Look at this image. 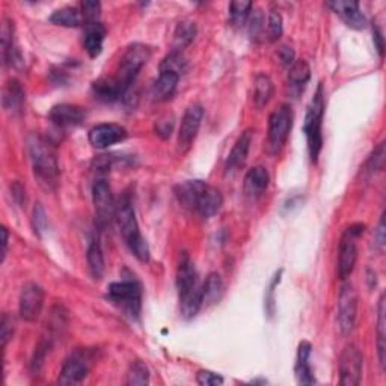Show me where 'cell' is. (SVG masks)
Returning <instances> with one entry per match:
<instances>
[{
	"label": "cell",
	"instance_id": "obj_1",
	"mask_svg": "<svg viewBox=\"0 0 386 386\" xmlns=\"http://www.w3.org/2000/svg\"><path fill=\"white\" fill-rule=\"evenodd\" d=\"M175 197L182 207L195 210L202 219L215 216L223 204L219 189L201 180H189L175 187Z\"/></svg>",
	"mask_w": 386,
	"mask_h": 386
},
{
	"label": "cell",
	"instance_id": "obj_2",
	"mask_svg": "<svg viewBox=\"0 0 386 386\" xmlns=\"http://www.w3.org/2000/svg\"><path fill=\"white\" fill-rule=\"evenodd\" d=\"M177 288L181 316L185 319H193L204 305V296H202V286L195 264L190 260L187 252H182L178 264Z\"/></svg>",
	"mask_w": 386,
	"mask_h": 386
},
{
	"label": "cell",
	"instance_id": "obj_3",
	"mask_svg": "<svg viewBox=\"0 0 386 386\" xmlns=\"http://www.w3.org/2000/svg\"><path fill=\"white\" fill-rule=\"evenodd\" d=\"M115 220H117V225L121 231V234H123L131 253H133V255L139 261L148 262L149 261V246L139 229L135 204H133V199H131V195L128 192L123 193L117 202Z\"/></svg>",
	"mask_w": 386,
	"mask_h": 386
},
{
	"label": "cell",
	"instance_id": "obj_4",
	"mask_svg": "<svg viewBox=\"0 0 386 386\" xmlns=\"http://www.w3.org/2000/svg\"><path fill=\"white\" fill-rule=\"evenodd\" d=\"M34 174L39 185L46 189H53L59 177L58 152L52 142L41 136H30L27 140Z\"/></svg>",
	"mask_w": 386,
	"mask_h": 386
},
{
	"label": "cell",
	"instance_id": "obj_5",
	"mask_svg": "<svg viewBox=\"0 0 386 386\" xmlns=\"http://www.w3.org/2000/svg\"><path fill=\"white\" fill-rule=\"evenodd\" d=\"M106 299L130 320H139L142 311V287L135 277L112 282L107 287Z\"/></svg>",
	"mask_w": 386,
	"mask_h": 386
},
{
	"label": "cell",
	"instance_id": "obj_6",
	"mask_svg": "<svg viewBox=\"0 0 386 386\" xmlns=\"http://www.w3.org/2000/svg\"><path fill=\"white\" fill-rule=\"evenodd\" d=\"M323 117H324V89H323V85L320 84L308 106L307 117H305V123H303V133L307 136L308 152L312 164H317L323 148V135H321Z\"/></svg>",
	"mask_w": 386,
	"mask_h": 386
},
{
	"label": "cell",
	"instance_id": "obj_7",
	"mask_svg": "<svg viewBox=\"0 0 386 386\" xmlns=\"http://www.w3.org/2000/svg\"><path fill=\"white\" fill-rule=\"evenodd\" d=\"M149 59H151V48L148 46L135 43L127 47L123 58L119 60L117 74L112 76L126 94L128 93L130 86L133 85L139 71L147 65Z\"/></svg>",
	"mask_w": 386,
	"mask_h": 386
},
{
	"label": "cell",
	"instance_id": "obj_8",
	"mask_svg": "<svg viewBox=\"0 0 386 386\" xmlns=\"http://www.w3.org/2000/svg\"><path fill=\"white\" fill-rule=\"evenodd\" d=\"M365 232L364 223H353L342 232L338 249L337 272L341 281H345L354 269L358 260V239Z\"/></svg>",
	"mask_w": 386,
	"mask_h": 386
},
{
	"label": "cell",
	"instance_id": "obj_9",
	"mask_svg": "<svg viewBox=\"0 0 386 386\" xmlns=\"http://www.w3.org/2000/svg\"><path fill=\"white\" fill-rule=\"evenodd\" d=\"M293 127V110L290 105H281L269 118L267 148L270 154H278L286 145Z\"/></svg>",
	"mask_w": 386,
	"mask_h": 386
},
{
	"label": "cell",
	"instance_id": "obj_10",
	"mask_svg": "<svg viewBox=\"0 0 386 386\" xmlns=\"http://www.w3.org/2000/svg\"><path fill=\"white\" fill-rule=\"evenodd\" d=\"M358 294L350 282H342L337 300V329L342 337L353 331L357 323Z\"/></svg>",
	"mask_w": 386,
	"mask_h": 386
},
{
	"label": "cell",
	"instance_id": "obj_11",
	"mask_svg": "<svg viewBox=\"0 0 386 386\" xmlns=\"http://www.w3.org/2000/svg\"><path fill=\"white\" fill-rule=\"evenodd\" d=\"M94 357L89 350H76L65 359L59 373V385H80L86 378L93 365Z\"/></svg>",
	"mask_w": 386,
	"mask_h": 386
},
{
	"label": "cell",
	"instance_id": "obj_12",
	"mask_svg": "<svg viewBox=\"0 0 386 386\" xmlns=\"http://www.w3.org/2000/svg\"><path fill=\"white\" fill-rule=\"evenodd\" d=\"M93 201L95 207V219L100 228H106L115 219L117 202L112 195L109 182L103 178L95 180L93 186Z\"/></svg>",
	"mask_w": 386,
	"mask_h": 386
},
{
	"label": "cell",
	"instance_id": "obj_13",
	"mask_svg": "<svg viewBox=\"0 0 386 386\" xmlns=\"http://www.w3.org/2000/svg\"><path fill=\"white\" fill-rule=\"evenodd\" d=\"M364 358L357 345H345L340 354V383L344 386H358L362 378Z\"/></svg>",
	"mask_w": 386,
	"mask_h": 386
},
{
	"label": "cell",
	"instance_id": "obj_14",
	"mask_svg": "<svg viewBox=\"0 0 386 386\" xmlns=\"http://www.w3.org/2000/svg\"><path fill=\"white\" fill-rule=\"evenodd\" d=\"M44 307V290L35 282H29L22 288L18 299V312L27 323H34L41 316Z\"/></svg>",
	"mask_w": 386,
	"mask_h": 386
},
{
	"label": "cell",
	"instance_id": "obj_15",
	"mask_svg": "<svg viewBox=\"0 0 386 386\" xmlns=\"http://www.w3.org/2000/svg\"><path fill=\"white\" fill-rule=\"evenodd\" d=\"M202 118H204V109L201 105H192L186 109L178 130V149L181 152H186L193 144L199 131Z\"/></svg>",
	"mask_w": 386,
	"mask_h": 386
},
{
	"label": "cell",
	"instance_id": "obj_16",
	"mask_svg": "<svg viewBox=\"0 0 386 386\" xmlns=\"http://www.w3.org/2000/svg\"><path fill=\"white\" fill-rule=\"evenodd\" d=\"M128 133L127 130L119 124H98L89 130L88 139L94 148L105 149L119 142H124Z\"/></svg>",
	"mask_w": 386,
	"mask_h": 386
},
{
	"label": "cell",
	"instance_id": "obj_17",
	"mask_svg": "<svg viewBox=\"0 0 386 386\" xmlns=\"http://www.w3.org/2000/svg\"><path fill=\"white\" fill-rule=\"evenodd\" d=\"M86 112L76 105H56L48 112V119L59 128L77 127L85 121Z\"/></svg>",
	"mask_w": 386,
	"mask_h": 386
},
{
	"label": "cell",
	"instance_id": "obj_18",
	"mask_svg": "<svg viewBox=\"0 0 386 386\" xmlns=\"http://www.w3.org/2000/svg\"><path fill=\"white\" fill-rule=\"evenodd\" d=\"M328 8L337 14L342 22L352 29L362 30L367 27L368 22L367 17L361 11V6L358 2H344V0H335V2H329Z\"/></svg>",
	"mask_w": 386,
	"mask_h": 386
},
{
	"label": "cell",
	"instance_id": "obj_19",
	"mask_svg": "<svg viewBox=\"0 0 386 386\" xmlns=\"http://www.w3.org/2000/svg\"><path fill=\"white\" fill-rule=\"evenodd\" d=\"M269 182H270L269 171L264 166H255L248 171L245 182H243V190H245V195L249 199L257 201L264 195V192L267 190Z\"/></svg>",
	"mask_w": 386,
	"mask_h": 386
},
{
	"label": "cell",
	"instance_id": "obj_20",
	"mask_svg": "<svg viewBox=\"0 0 386 386\" xmlns=\"http://www.w3.org/2000/svg\"><path fill=\"white\" fill-rule=\"evenodd\" d=\"M252 138H253V130L248 128L243 131V133L237 138L234 147H232L231 152L228 154V159L225 161V174L229 175L232 172H236L248 157V152L252 144Z\"/></svg>",
	"mask_w": 386,
	"mask_h": 386
},
{
	"label": "cell",
	"instance_id": "obj_21",
	"mask_svg": "<svg viewBox=\"0 0 386 386\" xmlns=\"http://www.w3.org/2000/svg\"><path fill=\"white\" fill-rule=\"evenodd\" d=\"M93 95L101 103H115V101L126 97V93L118 86L114 77H105L93 84Z\"/></svg>",
	"mask_w": 386,
	"mask_h": 386
},
{
	"label": "cell",
	"instance_id": "obj_22",
	"mask_svg": "<svg viewBox=\"0 0 386 386\" xmlns=\"http://www.w3.org/2000/svg\"><path fill=\"white\" fill-rule=\"evenodd\" d=\"M312 345L308 341H302L298 349V358H296V378L300 385H314L316 383V378L312 374V368L310 365V357H311Z\"/></svg>",
	"mask_w": 386,
	"mask_h": 386
},
{
	"label": "cell",
	"instance_id": "obj_23",
	"mask_svg": "<svg viewBox=\"0 0 386 386\" xmlns=\"http://www.w3.org/2000/svg\"><path fill=\"white\" fill-rule=\"evenodd\" d=\"M180 82V74L172 73V71H160L159 79L152 86V97L157 101H166L175 94Z\"/></svg>",
	"mask_w": 386,
	"mask_h": 386
},
{
	"label": "cell",
	"instance_id": "obj_24",
	"mask_svg": "<svg viewBox=\"0 0 386 386\" xmlns=\"http://www.w3.org/2000/svg\"><path fill=\"white\" fill-rule=\"evenodd\" d=\"M105 38H106V27L100 22L85 26L84 46L91 58H98L101 52H103Z\"/></svg>",
	"mask_w": 386,
	"mask_h": 386
},
{
	"label": "cell",
	"instance_id": "obj_25",
	"mask_svg": "<svg viewBox=\"0 0 386 386\" xmlns=\"http://www.w3.org/2000/svg\"><path fill=\"white\" fill-rule=\"evenodd\" d=\"M2 59L5 65H15L20 60V55L14 43V23L9 18H5L2 23Z\"/></svg>",
	"mask_w": 386,
	"mask_h": 386
},
{
	"label": "cell",
	"instance_id": "obj_26",
	"mask_svg": "<svg viewBox=\"0 0 386 386\" xmlns=\"http://www.w3.org/2000/svg\"><path fill=\"white\" fill-rule=\"evenodd\" d=\"M273 94H275V86H273L272 79L267 74L258 73L253 79V105L262 109L269 105Z\"/></svg>",
	"mask_w": 386,
	"mask_h": 386
},
{
	"label": "cell",
	"instance_id": "obj_27",
	"mask_svg": "<svg viewBox=\"0 0 386 386\" xmlns=\"http://www.w3.org/2000/svg\"><path fill=\"white\" fill-rule=\"evenodd\" d=\"M197 34H198L197 25L193 22H189V20H182V22H180L175 27L174 39H172V50H174V52L182 53V50L193 43Z\"/></svg>",
	"mask_w": 386,
	"mask_h": 386
},
{
	"label": "cell",
	"instance_id": "obj_28",
	"mask_svg": "<svg viewBox=\"0 0 386 386\" xmlns=\"http://www.w3.org/2000/svg\"><path fill=\"white\" fill-rule=\"evenodd\" d=\"M25 91L22 88V85H20L18 80L15 79H11L9 82L5 85V89H4V107L8 110V112H13V114H15V112H20L23 107V103H25Z\"/></svg>",
	"mask_w": 386,
	"mask_h": 386
},
{
	"label": "cell",
	"instance_id": "obj_29",
	"mask_svg": "<svg viewBox=\"0 0 386 386\" xmlns=\"http://www.w3.org/2000/svg\"><path fill=\"white\" fill-rule=\"evenodd\" d=\"M50 23H53L56 26H62V27H79L82 26L84 22V15L74 6H64L60 9H56V11L50 15Z\"/></svg>",
	"mask_w": 386,
	"mask_h": 386
},
{
	"label": "cell",
	"instance_id": "obj_30",
	"mask_svg": "<svg viewBox=\"0 0 386 386\" xmlns=\"http://www.w3.org/2000/svg\"><path fill=\"white\" fill-rule=\"evenodd\" d=\"M311 79V68L307 60L298 59L294 60L288 71V85L291 89H298V94L303 91L305 85L310 82Z\"/></svg>",
	"mask_w": 386,
	"mask_h": 386
},
{
	"label": "cell",
	"instance_id": "obj_31",
	"mask_svg": "<svg viewBox=\"0 0 386 386\" xmlns=\"http://www.w3.org/2000/svg\"><path fill=\"white\" fill-rule=\"evenodd\" d=\"M86 260H88V269L91 272V277L94 279L103 278L105 257H103V249H101V245L97 239H94L89 243Z\"/></svg>",
	"mask_w": 386,
	"mask_h": 386
},
{
	"label": "cell",
	"instance_id": "obj_32",
	"mask_svg": "<svg viewBox=\"0 0 386 386\" xmlns=\"http://www.w3.org/2000/svg\"><path fill=\"white\" fill-rule=\"evenodd\" d=\"M386 307H385V294L379 299L378 307V352H379V362L380 367L385 371L386 367Z\"/></svg>",
	"mask_w": 386,
	"mask_h": 386
},
{
	"label": "cell",
	"instance_id": "obj_33",
	"mask_svg": "<svg viewBox=\"0 0 386 386\" xmlns=\"http://www.w3.org/2000/svg\"><path fill=\"white\" fill-rule=\"evenodd\" d=\"M223 293V281L219 273L211 272L207 277L204 286H202V296H204V303L213 305L216 303Z\"/></svg>",
	"mask_w": 386,
	"mask_h": 386
},
{
	"label": "cell",
	"instance_id": "obj_34",
	"mask_svg": "<svg viewBox=\"0 0 386 386\" xmlns=\"http://www.w3.org/2000/svg\"><path fill=\"white\" fill-rule=\"evenodd\" d=\"M252 2H246V0H237V2L229 4V20L234 26H243L252 13Z\"/></svg>",
	"mask_w": 386,
	"mask_h": 386
},
{
	"label": "cell",
	"instance_id": "obj_35",
	"mask_svg": "<svg viewBox=\"0 0 386 386\" xmlns=\"http://www.w3.org/2000/svg\"><path fill=\"white\" fill-rule=\"evenodd\" d=\"M127 385H148L149 383V370L142 361H133L130 364V368L127 371Z\"/></svg>",
	"mask_w": 386,
	"mask_h": 386
},
{
	"label": "cell",
	"instance_id": "obj_36",
	"mask_svg": "<svg viewBox=\"0 0 386 386\" xmlns=\"http://www.w3.org/2000/svg\"><path fill=\"white\" fill-rule=\"evenodd\" d=\"M186 68L187 62L185 56H182L181 52H174V50H171L160 64V71H172V73H177L180 76L185 73Z\"/></svg>",
	"mask_w": 386,
	"mask_h": 386
},
{
	"label": "cell",
	"instance_id": "obj_37",
	"mask_svg": "<svg viewBox=\"0 0 386 386\" xmlns=\"http://www.w3.org/2000/svg\"><path fill=\"white\" fill-rule=\"evenodd\" d=\"M284 32V25H282V15L277 9H272L269 13L267 20V36L270 43H275L282 36Z\"/></svg>",
	"mask_w": 386,
	"mask_h": 386
},
{
	"label": "cell",
	"instance_id": "obj_38",
	"mask_svg": "<svg viewBox=\"0 0 386 386\" xmlns=\"http://www.w3.org/2000/svg\"><path fill=\"white\" fill-rule=\"evenodd\" d=\"M80 13L84 15L85 26L98 23L100 15H101V4L94 2V0H86V2L80 4Z\"/></svg>",
	"mask_w": 386,
	"mask_h": 386
},
{
	"label": "cell",
	"instance_id": "obj_39",
	"mask_svg": "<svg viewBox=\"0 0 386 386\" xmlns=\"http://www.w3.org/2000/svg\"><path fill=\"white\" fill-rule=\"evenodd\" d=\"M385 160H386V144L380 142V144L373 149L367 160V169L370 172H379L385 168Z\"/></svg>",
	"mask_w": 386,
	"mask_h": 386
},
{
	"label": "cell",
	"instance_id": "obj_40",
	"mask_svg": "<svg viewBox=\"0 0 386 386\" xmlns=\"http://www.w3.org/2000/svg\"><path fill=\"white\" fill-rule=\"evenodd\" d=\"M32 223H34L35 234L38 237H41L43 232L47 229V215H46V210L43 207V204H39V202H36L34 207Z\"/></svg>",
	"mask_w": 386,
	"mask_h": 386
},
{
	"label": "cell",
	"instance_id": "obj_41",
	"mask_svg": "<svg viewBox=\"0 0 386 386\" xmlns=\"http://www.w3.org/2000/svg\"><path fill=\"white\" fill-rule=\"evenodd\" d=\"M264 32V17L260 9L251 13V22H249V35L253 41H258L260 36Z\"/></svg>",
	"mask_w": 386,
	"mask_h": 386
},
{
	"label": "cell",
	"instance_id": "obj_42",
	"mask_svg": "<svg viewBox=\"0 0 386 386\" xmlns=\"http://www.w3.org/2000/svg\"><path fill=\"white\" fill-rule=\"evenodd\" d=\"M156 135L161 139H168L172 135V130H174V117L165 115L156 121Z\"/></svg>",
	"mask_w": 386,
	"mask_h": 386
},
{
	"label": "cell",
	"instance_id": "obj_43",
	"mask_svg": "<svg viewBox=\"0 0 386 386\" xmlns=\"http://www.w3.org/2000/svg\"><path fill=\"white\" fill-rule=\"evenodd\" d=\"M223 378L210 370H199L197 374V383L201 386H219L223 385Z\"/></svg>",
	"mask_w": 386,
	"mask_h": 386
},
{
	"label": "cell",
	"instance_id": "obj_44",
	"mask_svg": "<svg viewBox=\"0 0 386 386\" xmlns=\"http://www.w3.org/2000/svg\"><path fill=\"white\" fill-rule=\"evenodd\" d=\"M2 326H0V338H2V349L5 350L9 340L13 338L14 335V320L8 316V314H4L2 317Z\"/></svg>",
	"mask_w": 386,
	"mask_h": 386
},
{
	"label": "cell",
	"instance_id": "obj_45",
	"mask_svg": "<svg viewBox=\"0 0 386 386\" xmlns=\"http://www.w3.org/2000/svg\"><path fill=\"white\" fill-rule=\"evenodd\" d=\"M385 231H386V225H385V213L380 216V220H379V225L378 228H375L374 231V236H373V243H374V248L378 251H383L385 249V245H386V236H385Z\"/></svg>",
	"mask_w": 386,
	"mask_h": 386
},
{
	"label": "cell",
	"instance_id": "obj_46",
	"mask_svg": "<svg viewBox=\"0 0 386 386\" xmlns=\"http://www.w3.org/2000/svg\"><path fill=\"white\" fill-rule=\"evenodd\" d=\"M11 197L17 206L23 207V204L26 202V189L20 181H15L11 185Z\"/></svg>",
	"mask_w": 386,
	"mask_h": 386
},
{
	"label": "cell",
	"instance_id": "obj_47",
	"mask_svg": "<svg viewBox=\"0 0 386 386\" xmlns=\"http://www.w3.org/2000/svg\"><path fill=\"white\" fill-rule=\"evenodd\" d=\"M279 59H281V62H282L284 67L290 68L294 60H296V59H294V50L288 46H282L279 48Z\"/></svg>",
	"mask_w": 386,
	"mask_h": 386
},
{
	"label": "cell",
	"instance_id": "obj_48",
	"mask_svg": "<svg viewBox=\"0 0 386 386\" xmlns=\"http://www.w3.org/2000/svg\"><path fill=\"white\" fill-rule=\"evenodd\" d=\"M373 41H374V47H375V50H378V53H379V56L382 58L383 56V48H385V43H383V35H382V32H380V29L379 27H375L374 30H373Z\"/></svg>",
	"mask_w": 386,
	"mask_h": 386
},
{
	"label": "cell",
	"instance_id": "obj_49",
	"mask_svg": "<svg viewBox=\"0 0 386 386\" xmlns=\"http://www.w3.org/2000/svg\"><path fill=\"white\" fill-rule=\"evenodd\" d=\"M8 241H9V234H8V228L2 227V260L0 262H4L6 258V252H8Z\"/></svg>",
	"mask_w": 386,
	"mask_h": 386
}]
</instances>
